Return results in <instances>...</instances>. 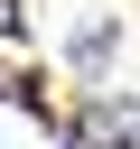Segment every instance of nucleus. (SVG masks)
I'll return each instance as SVG.
<instances>
[{
    "label": "nucleus",
    "instance_id": "obj_3",
    "mask_svg": "<svg viewBox=\"0 0 140 149\" xmlns=\"http://www.w3.org/2000/svg\"><path fill=\"white\" fill-rule=\"evenodd\" d=\"M0 93H9V74H0Z\"/></svg>",
    "mask_w": 140,
    "mask_h": 149
},
{
    "label": "nucleus",
    "instance_id": "obj_1",
    "mask_svg": "<svg viewBox=\"0 0 140 149\" xmlns=\"http://www.w3.org/2000/svg\"><path fill=\"white\" fill-rule=\"evenodd\" d=\"M93 140H112V149H140V102H103V112H93Z\"/></svg>",
    "mask_w": 140,
    "mask_h": 149
},
{
    "label": "nucleus",
    "instance_id": "obj_2",
    "mask_svg": "<svg viewBox=\"0 0 140 149\" xmlns=\"http://www.w3.org/2000/svg\"><path fill=\"white\" fill-rule=\"evenodd\" d=\"M112 56V28H75V65H103Z\"/></svg>",
    "mask_w": 140,
    "mask_h": 149
}]
</instances>
